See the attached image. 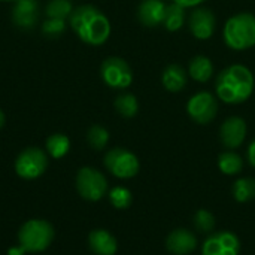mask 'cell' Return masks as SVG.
Segmentation results:
<instances>
[{
    "label": "cell",
    "instance_id": "1",
    "mask_svg": "<svg viewBox=\"0 0 255 255\" xmlns=\"http://www.w3.org/2000/svg\"><path fill=\"white\" fill-rule=\"evenodd\" d=\"M67 21L73 33L84 43L91 46L106 43L112 31L109 18L93 4H81L73 7Z\"/></svg>",
    "mask_w": 255,
    "mask_h": 255
},
{
    "label": "cell",
    "instance_id": "2",
    "mask_svg": "<svg viewBox=\"0 0 255 255\" xmlns=\"http://www.w3.org/2000/svg\"><path fill=\"white\" fill-rule=\"evenodd\" d=\"M255 78L250 67L232 64L223 69L215 79V94L227 105L245 103L254 93Z\"/></svg>",
    "mask_w": 255,
    "mask_h": 255
},
{
    "label": "cell",
    "instance_id": "3",
    "mask_svg": "<svg viewBox=\"0 0 255 255\" xmlns=\"http://www.w3.org/2000/svg\"><path fill=\"white\" fill-rule=\"evenodd\" d=\"M224 43L233 51H247L255 46V15L239 12L232 15L223 27Z\"/></svg>",
    "mask_w": 255,
    "mask_h": 255
},
{
    "label": "cell",
    "instance_id": "4",
    "mask_svg": "<svg viewBox=\"0 0 255 255\" xmlns=\"http://www.w3.org/2000/svg\"><path fill=\"white\" fill-rule=\"evenodd\" d=\"M54 239V229L48 221L30 220L27 221L18 233L19 247L25 253H40L45 251Z\"/></svg>",
    "mask_w": 255,
    "mask_h": 255
},
{
    "label": "cell",
    "instance_id": "5",
    "mask_svg": "<svg viewBox=\"0 0 255 255\" xmlns=\"http://www.w3.org/2000/svg\"><path fill=\"white\" fill-rule=\"evenodd\" d=\"M105 167L118 179H131L139 173L140 163L134 152L126 148H112L105 155Z\"/></svg>",
    "mask_w": 255,
    "mask_h": 255
},
{
    "label": "cell",
    "instance_id": "6",
    "mask_svg": "<svg viewBox=\"0 0 255 255\" xmlns=\"http://www.w3.org/2000/svg\"><path fill=\"white\" fill-rule=\"evenodd\" d=\"M102 81L114 90H126L133 84V70L121 57H108L100 66Z\"/></svg>",
    "mask_w": 255,
    "mask_h": 255
},
{
    "label": "cell",
    "instance_id": "7",
    "mask_svg": "<svg viewBox=\"0 0 255 255\" xmlns=\"http://www.w3.org/2000/svg\"><path fill=\"white\" fill-rule=\"evenodd\" d=\"M76 190L85 200L99 202L108 193V179L94 167H82L76 175Z\"/></svg>",
    "mask_w": 255,
    "mask_h": 255
},
{
    "label": "cell",
    "instance_id": "8",
    "mask_svg": "<svg viewBox=\"0 0 255 255\" xmlns=\"http://www.w3.org/2000/svg\"><path fill=\"white\" fill-rule=\"evenodd\" d=\"M218 97L209 91H199L187 102V114L197 124H209L218 115Z\"/></svg>",
    "mask_w": 255,
    "mask_h": 255
},
{
    "label": "cell",
    "instance_id": "9",
    "mask_svg": "<svg viewBox=\"0 0 255 255\" xmlns=\"http://www.w3.org/2000/svg\"><path fill=\"white\" fill-rule=\"evenodd\" d=\"M48 167L46 152L40 148H27L16 157L15 172L22 179H36L43 175Z\"/></svg>",
    "mask_w": 255,
    "mask_h": 255
},
{
    "label": "cell",
    "instance_id": "10",
    "mask_svg": "<svg viewBox=\"0 0 255 255\" xmlns=\"http://www.w3.org/2000/svg\"><path fill=\"white\" fill-rule=\"evenodd\" d=\"M200 251L202 255H241L242 245L233 232L223 230L211 233L205 239Z\"/></svg>",
    "mask_w": 255,
    "mask_h": 255
},
{
    "label": "cell",
    "instance_id": "11",
    "mask_svg": "<svg viewBox=\"0 0 255 255\" xmlns=\"http://www.w3.org/2000/svg\"><path fill=\"white\" fill-rule=\"evenodd\" d=\"M188 28L199 40H208L217 30V18L208 7H194L188 18Z\"/></svg>",
    "mask_w": 255,
    "mask_h": 255
},
{
    "label": "cell",
    "instance_id": "12",
    "mask_svg": "<svg viewBox=\"0 0 255 255\" xmlns=\"http://www.w3.org/2000/svg\"><path fill=\"white\" fill-rule=\"evenodd\" d=\"M248 126L242 117H229L223 121L220 127V139L221 143L227 149H236L242 146L247 139Z\"/></svg>",
    "mask_w": 255,
    "mask_h": 255
},
{
    "label": "cell",
    "instance_id": "13",
    "mask_svg": "<svg viewBox=\"0 0 255 255\" xmlns=\"http://www.w3.org/2000/svg\"><path fill=\"white\" fill-rule=\"evenodd\" d=\"M39 19L37 0H15L12 7V22L22 30H30Z\"/></svg>",
    "mask_w": 255,
    "mask_h": 255
},
{
    "label": "cell",
    "instance_id": "14",
    "mask_svg": "<svg viewBox=\"0 0 255 255\" xmlns=\"http://www.w3.org/2000/svg\"><path fill=\"white\" fill-rule=\"evenodd\" d=\"M166 248L173 255H190L197 248V236L188 229H176L167 235Z\"/></svg>",
    "mask_w": 255,
    "mask_h": 255
},
{
    "label": "cell",
    "instance_id": "15",
    "mask_svg": "<svg viewBox=\"0 0 255 255\" xmlns=\"http://www.w3.org/2000/svg\"><path fill=\"white\" fill-rule=\"evenodd\" d=\"M167 4L163 0H142L137 7V19L148 28L158 27L164 22Z\"/></svg>",
    "mask_w": 255,
    "mask_h": 255
},
{
    "label": "cell",
    "instance_id": "16",
    "mask_svg": "<svg viewBox=\"0 0 255 255\" xmlns=\"http://www.w3.org/2000/svg\"><path fill=\"white\" fill-rule=\"evenodd\" d=\"M90 250L96 255H115L118 242L108 230H93L88 236Z\"/></svg>",
    "mask_w": 255,
    "mask_h": 255
},
{
    "label": "cell",
    "instance_id": "17",
    "mask_svg": "<svg viewBox=\"0 0 255 255\" xmlns=\"http://www.w3.org/2000/svg\"><path fill=\"white\" fill-rule=\"evenodd\" d=\"M187 70L179 64H169L161 73V84L169 93H179L187 87Z\"/></svg>",
    "mask_w": 255,
    "mask_h": 255
},
{
    "label": "cell",
    "instance_id": "18",
    "mask_svg": "<svg viewBox=\"0 0 255 255\" xmlns=\"http://www.w3.org/2000/svg\"><path fill=\"white\" fill-rule=\"evenodd\" d=\"M187 72H188L191 79H194V81H197L200 84H205L212 78L215 69H214V63H212V60L209 57L196 55V57H193L190 60Z\"/></svg>",
    "mask_w": 255,
    "mask_h": 255
},
{
    "label": "cell",
    "instance_id": "19",
    "mask_svg": "<svg viewBox=\"0 0 255 255\" xmlns=\"http://www.w3.org/2000/svg\"><path fill=\"white\" fill-rule=\"evenodd\" d=\"M218 169L227 176H236L244 170V158L233 149H227L218 157Z\"/></svg>",
    "mask_w": 255,
    "mask_h": 255
},
{
    "label": "cell",
    "instance_id": "20",
    "mask_svg": "<svg viewBox=\"0 0 255 255\" xmlns=\"http://www.w3.org/2000/svg\"><path fill=\"white\" fill-rule=\"evenodd\" d=\"M232 194L236 202L248 203L255 199V179L254 178H239L232 187Z\"/></svg>",
    "mask_w": 255,
    "mask_h": 255
},
{
    "label": "cell",
    "instance_id": "21",
    "mask_svg": "<svg viewBox=\"0 0 255 255\" xmlns=\"http://www.w3.org/2000/svg\"><path fill=\"white\" fill-rule=\"evenodd\" d=\"M114 106L123 118H133L139 112V102L131 93H121L115 99Z\"/></svg>",
    "mask_w": 255,
    "mask_h": 255
},
{
    "label": "cell",
    "instance_id": "22",
    "mask_svg": "<svg viewBox=\"0 0 255 255\" xmlns=\"http://www.w3.org/2000/svg\"><path fill=\"white\" fill-rule=\"evenodd\" d=\"M184 22H185V7L179 6L175 1L167 4L164 22H163L166 30L167 31H178L182 28Z\"/></svg>",
    "mask_w": 255,
    "mask_h": 255
},
{
    "label": "cell",
    "instance_id": "23",
    "mask_svg": "<svg viewBox=\"0 0 255 255\" xmlns=\"http://www.w3.org/2000/svg\"><path fill=\"white\" fill-rule=\"evenodd\" d=\"M70 149V139L66 134L55 133L46 139V152L52 158H63Z\"/></svg>",
    "mask_w": 255,
    "mask_h": 255
},
{
    "label": "cell",
    "instance_id": "24",
    "mask_svg": "<svg viewBox=\"0 0 255 255\" xmlns=\"http://www.w3.org/2000/svg\"><path fill=\"white\" fill-rule=\"evenodd\" d=\"M73 10V4L70 0H49L45 13L48 18H58V19H69L70 13Z\"/></svg>",
    "mask_w": 255,
    "mask_h": 255
},
{
    "label": "cell",
    "instance_id": "25",
    "mask_svg": "<svg viewBox=\"0 0 255 255\" xmlns=\"http://www.w3.org/2000/svg\"><path fill=\"white\" fill-rule=\"evenodd\" d=\"M87 140L93 149L100 151V149L106 148V145L109 142V131L103 126H99V124L91 126L87 133Z\"/></svg>",
    "mask_w": 255,
    "mask_h": 255
},
{
    "label": "cell",
    "instance_id": "26",
    "mask_svg": "<svg viewBox=\"0 0 255 255\" xmlns=\"http://www.w3.org/2000/svg\"><path fill=\"white\" fill-rule=\"evenodd\" d=\"M109 202L111 205L115 208V209H127L130 205H131V200H133V196H131V191L126 187H114L111 191H109Z\"/></svg>",
    "mask_w": 255,
    "mask_h": 255
},
{
    "label": "cell",
    "instance_id": "27",
    "mask_svg": "<svg viewBox=\"0 0 255 255\" xmlns=\"http://www.w3.org/2000/svg\"><path fill=\"white\" fill-rule=\"evenodd\" d=\"M194 227L200 233H212L215 229V217L208 209H199L194 214Z\"/></svg>",
    "mask_w": 255,
    "mask_h": 255
},
{
    "label": "cell",
    "instance_id": "28",
    "mask_svg": "<svg viewBox=\"0 0 255 255\" xmlns=\"http://www.w3.org/2000/svg\"><path fill=\"white\" fill-rule=\"evenodd\" d=\"M67 27V21L66 19H58V18H46L40 27L42 33L48 37H57L60 34L64 33Z\"/></svg>",
    "mask_w": 255,
    "mask_h": 255
},
{
    "label": "cell",
    "instance_id": "29",
    "mask_svg": "<svg viewBox=\"0 0 255 255\" xmlns=\"http://www.w3.org/2000/svg\"><path fill=\"white\" fill-rule=\"evenodd\" d=\"M175 3H178L179 6L188 9V7H199L202 3H205L206 0H173Z\"/></svg>",
    "mask_w": 255,
    "mask_h": 255
},
{
    "label": "cell",
    "instance_id": "30",
    "mask_svg": "<svg viewBox=\"0 0 255 255\" xmlns=\"http://www.w3.org/2000/svg\"><path fill=\"white\" fill-rule=\"evenodd\" d=\"M247 160H248L250 166L255 169V139H253L251 143L248 145V149H247Z\"/></svg>",
    "mask_w": 255,
    "mask_h": 255
},
{
    "label": "cell",
    "instance_id": "31",
    "mask_svg": "<svg viewBox=\"0 0 255 255\" xmlns=\"http://www.w3.org/2000/svg\"><path fill=\"white\" fill-rule=\"evenodd\" d=\"M24 248H21V247H18V248H10L9 250V253L7 255H24Z\"/></svg>",
    "mask_w": 255,
    "mask_h": 255
},
{
    "label": "cell",
    "instance_id": "32",
    "mask_svg": "<svg viewBox=\"0 0 255 255\" xmlns=\"http://www.w3.org/2000/svg\"><path fill=\"white\" fill-rule=\"evenodd\" d=\"M3 123H4V115H3V112H1V109H0V128H1V126H3Z\"/></svg>",
    "mask_w": 255,
    "mask_h": 255
},
{
    "label": "cell",
    "instance_id": "33",
    "mask_svg": "<svg viewBox=\"0 0 255 255\" xmlns=\"http://www.w3.org/2000/svg\"><path fill=\"white\" fill-rule=\"evenodd\" d=\"M0 1H15V0H0Z\"/></svg>",
    "mask_w": 255,
    "mask_h": 255
}]
</instances>
